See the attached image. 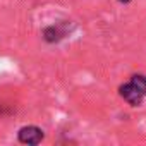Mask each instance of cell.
Instances as JSON below:
<instances>
[{
  "label": "cell",
  "instance_id": "obj_2",
  "mask_svg": "<svg viewBox=\"0 0 146 146\" xmlns=\"http://www.w3.org/2000/svg\"><path fill=\"white\" fill-rule=\"evenodd\" d=\"M43 136H45L43 131L40 127H36V125H24L17 132V137H19V141L23 144H33V146L40 144L41 139H43Z\"/></svg>",
  "mask_w": 146,
  "mask_h": 146
},
{
  "label": "cell",
  "instance_id": "obj_5",
  "mask_svg": "<svg viewBox=\"0 0 146 146\" xmlns=\"http://www.w3.org/2000/svg\"><path fill=\"white\" fill-rule=\"evenodd\" d=\"M119 2H120V4H129L131 0H119Z\"/></svg>",
  "mask_w": 146,
  "mask_h": 146
},
{
  "label": "cell",
  "instance_id": "obj_1",
  "mask_svg": "<svg viewBox=\"0 0 146 146\" xmlns=\"http://www.w3.org/2000/svg\"><path fill=\"white\" fill-rule=\"evenodd\" d=\"M119 95L129 103V105H132V107H139V105H143V100H144V95L129 81V83H125V84H122L120 88H119Z\"/></svg>",
  "mask_w": 146,
  "mask_h": 146
},
{
  "label": "cell",
  "instance_id": "obj_4",
  "mask_svg": "<svg viewBox=\"0 0 146 146\" xmlns=\"http://www.w3.org/2000/svg\"><path fill=\"white\" fill-rule=\"evenodd\" d=\"M131 83L146 96V76H143V74H134V76L131 78Z\"/></svg>",
  "mask_w": 146,
  "mask_h": 146
},
{
  "label": "cell",
  "instance_id": "obj_3",
  "mask_svg": "<svg viewBox=\"0 0 146 146\" xmlns=\"http://www.w3.org/2000/svg\"><path fill=\"white\" fill-rule=\"evenodd\" d=\"M67 24H53L43 29V40L48 43H58L67 36Z\"/></svg>",
  "mask_w": 146,
  "mask_h": 146
}]
</instances>
